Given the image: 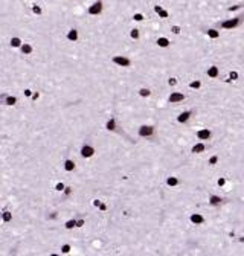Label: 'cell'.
<instances>
[{
    "mask_svg": "<svg viewBox=\"0 0 244 256\" xmlns=\"http://www.w3.org/2000/svg\"><path fill=\"white\" fill-rule=\"evenodd\" d=\"M203 149H204V145L200 142V143L194 145V148H192V152H194V154H198V152H201Z\"/></svg>",
    "mask_w": 244,
    "mask_h": 256,
    "instance_id": "obj_23",
    "label": "cell"
},
{
    "mask_svg": "<svg viewBox=\"0 0 244 256\" xmlns=\"http://www.w3.org/2000/svg\"><path fill=\"white\" fill-rule=\"evenodd\" d=\"M204 221V218L201 215H198V213H194V215H191V223L192 224H201Z\"/></svg>",
    "mask_w": 244,
    "mask_h": 256,
    "instance_id": "obj_15",
    "label": "cell"
},
{
    "mask_svg": "<svg viewBox=\"0 0 244 256\" xmlns=\"http://www.w3.org/2000/svg\"><path fill=\"white\" fill-rule=\"evenodd\" d=\"M72 227H76V221L75 220H69L66 223V229H72Z\"/></svg>",
    "mask_w": 244,
    "mask_h": 256,
    "instance_id": "obj_28",
    "label": "cell"
},
{
    "mask_svg": "<svg viewBox=\"0 0 244 256\" xmlns=\"http://www.w3.org/2000/svg\"><path fill=\"white\" fill-rule=\"evenodd\" d=\"M31 12L35 17H43L44 15V8H43V5L34 2V3H31Z\"/></svg>",
    "mask_w": 244,
    "mask_h": 256,
    "instance_id": "obj_4",
    "label": "cell"
},
{
    "mask_svg": "<svg viewBox=\"0 0 244 256\" xmlns=\"http://www.w3.org/2000/svg\"><path fill=\"white\" fill-rule=\"evenodd\" d=\"M2 220H3L5 223H9V221H12V212H9V210H5V212L2 213Z\"/></svg>",
    "mask_w": 244,
    "mask_h": 256,
    "instance_id": "obj_22",
    "label": "cell"
},
{
    "mask_svg": "<svg viewBox=\"0 0 244 256\" xmlns=\"http://www.w3.org/2000/svg\"><path fill=\"white\" fill-rule=\"evenodd\" d=\"M223 200L220 198V197H217V195H211L209 197V203L212 204V206H218V204H220Z\"/></svg>",
    "mask_w": 244,
    "mask_h": 256,
    "instance_id": "obj_21",
    "label": "cell"
},
{
    "mask_svg": "<svg viewBox=\"0 0 244 256\" xmlns=\"http://www.w3.org/2000/svg\"><path fill=\"white\" fill-rule=\"evenodd\" d=\"M66 40L67 43H78L80 41V29L78 28H69L66 31Z\"/></svg>",
    "mask_w": 244,
    "mask_h": 256,
    "instance_id": "obj_3",
    "label": "cell"
},
{
    "mask_svg": "<svg viewBox=\"0 0 244 256\" xmlns=\"http://www.w3.org/2000/svg\"><path fill=\"white\" fill-rule=\"evenodd\" d=\"M61 250H63L64 253H67V252L70 250V246H63V247H61Z\"/></svg>",
    "mask_w": 244,
    "mask_h": 256,
    "instance_id": "obj_37",
    "label": "cell"
},
{
    "mask_svg": "<svg viewBox=\"0 0 244 256\" xmlns=\"http://www.w3.org/2000/svg\"><path fill=\"white\" fill-rule=\"evenodd\" d=\"M58 2H61V0H58Z\"/></svg>",
    "mask_w": 244,
    "mask_h": 256,
    "instance_id": "obj_39",
    "label": "cell"
},
{
    "mask_svg": "<svg viewBox=\"0 0 244 256\" xmlns=\"http://www.w3.org/2000/svg\"><path fill=\"white\" fill-rule=\"evenodd\" d=\"M238 78V73L237 72H230V78H229V81H234V79H237Z\"/></svg>",
    "mask_w": 244,
    "mask_h": 256,
    "instance_id": "obj_32",
    "label": "cell"
},
{
    "mask_svg": "<svg viewBox=\"0 0 244 256\" xmlns=\"http://www.w3.org/2000/svg\"><path fill=\"white\" fill-rule=\"evenodd\" d=\"M191 114H192V111H183V113H180V116L177 118V122H180V124H185L189 118H191Z\"/></svg>",
    "mask_w": 244,
    "mask_h": 256,
    "instance_id": "obj_13",
    "label": "cell"
},
{
    "mask_svg": "<svg viewBox=\"0 0 244 256\" xmlns=\"http://www.w3.org/2000/svg\"><path fill=\"white\" fill-rule=\"evenodd\" d=\"M134 21H144V14H142V12H134V14H133V17H131Z\"/></svg>",
    "mask_w": 244,
    "mask_h": 256,
    "instance_id": "obj_24",
    "label": "cell"
},
{
    "mask_svg": "<svg viewBox=\"0 0 244 256\" xmlns=\"http://www.w3.org/2000/svg\"><path fill=\"white\" fill-rule=\"evenodd\" d=\"M23 44V40L20 35H12L9 38V47L11 49H20V46Z\"/></svg>",
    "mask_w": 244,
    "mask_h": 256,
    "instance_id": "obj_6",
    "label": "cell"
},
{
    "mask_svg": "<svg viewBox=\"0 0 244 256\" xmlns=\"http://www.w3.org/2000/svg\"><path fill=\"white\" fill-rule=\"evenodd\" d=\"M156 43H157L159 47H168V46H170V40H168L166 37H159Z\"/></svg>",
    "mask_w": 244,
    "mask_h": 256,
    "instance_id": "obj_14",
    "label": "cell"
},
{
    "mask_svg": "<svg viewBox=\"0 0 244 256\" xmlns=\"http://www.w3.org/2000/svg\"><path fill=\"white\" fill-rule=\"evenodd\" d=\"M24 95H26V96H31V90H24Z\"/></svg>",
    "mask_w": 244,
    "mask_h": 256,
    "instance_id": "obj_38",
    "label": "cell"
},
{
    "mask_svg": "<svg viewBox=\"0 0 244 256\" xmlns=\"http://www.w3.org/2000/svg\"><path fill=\"white\" fill-rule=\"evenodd\" d=\"M150 90H148V88H140V90H139V95L140 96H142V98H147V96H150Z\"/></svg>",
    "mask_w": 244,
    "mask_h": 256,
    "instance_id": "obj_27",
    "label": "cell"
},
{
    "mask_svg": "<svg viewBox=\"0 0 244 256\" xmlns=\"http://www.w3.org/2000/svg\"><path fill=\"white\" fill-rule=\"evenodd\" d=\"M154 134V128L150 127V125H142L139 128V136L140 137H150Z\"/></svg>",
    "mask_w": 244,
    "mask_h": 256,
    "instance_id": "obj_9",
    "label": "cell"
},
{
    "mask_svg": "<svg viewBox=\"0 0 244 256\" xmlns=\"http://www.w3.org/2000/svg\"><path fill=\"white\" fill-rule=\"evenodd\" d=\"M34 50H35V47H34L32 43H23L20 46V54L21 55H32Z\"/></svg>",
    "mask_w": 244,
    "mask_h": 256,
    "instance_id": "obj_7",
    "label": "cell"
},
{
    "mask_svg": "<svg viewBox=\"0 0 244 256\" xmlns=\"http://www.w3.org/2000/svg\"><path fill=\"white\" fill-rule=\"evenodd\" d=\"M208 35H209L211 38H218V37H220V32H218L217 29H209V31H208Z\"/></svg>",
    "mask_w": 244,
    "mask_h": 256,
    "instance_id": "obj_26",
    "label": "cell"
},
{
    "mask_svg": "<svg viewBox=\"0 0 244 256\" xmlns=\"http://www.w3.org/2000/svg\"><path fill=\"white\" fill-rule=\"evenodd\" d=\"M208 76H209V78H217V76H218V67H215V66L209 67L208 69Z\"/></svg>",
    "mask_w": 244,
    "mask_h": 256,
    "instance_id": "obj_20",
    "label": "cell"
},
{
    "mask_svg": "<svg viewBox=\"0 0 244 256\" xmlns=\"http://www.w3.org/2000/svg\"><path fill=\"white\" fill-rule=\"evenodd\" d=\"M243 20H244V14H241V15L232 18V20H224V21H221V23H220V28H223V29H234V28H238L240 24L243 23Z\"/></svg>",
    "mask_w": 244,
    "mask_h": 256,
    "instance_id": "obj_2",
    "label": "cell"
},
{
    "mask_svg": "<svg viewBox=\"0 0 244 256\" xmlns=\"http://www.w3.org/2000/svg\"><path fill=\"white\" fill-rule=\"evenodd\" d=\"M113 63H114V64H118V66H121V67H128V66L131 64V61H130V60L125 58V57H121V55L113 57Z\"/></svg>",
    "mask_w": 244,
    "mask_h": 256,
    "instance_id": "obj_8",
    "label": "cell"
},
{
    "mask_svg": "<svg viewBox=\"0 0 244 256\" xmlns=\"http://www.w3.org/2000/svg\"><path fill=\"white\" fill-rule=\"evenodd\" d=\"M189 87H191V88H200V87H201V82H200V81H194V82L189 84Z\"/></svg>",
    "mask_w": 244,
    "mask_h": 256,
    "instance_id": "obj_30",
    "label": "cell"
},
{
    "mask_svg": "<svg viewBox=\"0 0 244 256\" xmlns=\"http://www.w3.org/2000/svg\"><path fill=\"white\" fill-rule=\"evenodd\" d=\"M217 162H218V157H217V156H212V157L209 159V165H215Z\"/></svg>",
    "mask_w": 244,
    "mask_h": 256,
    "instance_id": "obj_33",
    "label": "cell"
},
{
    "mask_svg": "<svg viewBox=\"0 0 244 256\" xmlns=\"http://www.w3.org/2000/svg\"><path fill=\"white\" fill-rule=\"evenodd\" d=\"M211 136H212V133H211L209 130H200V131L197 133V137H198L200 140H208V139H211Z\"/></svg>",
    "mask_w": 244,
    "mask_h": 256,
    "instance_id": "obj_12",
    "label": "cell"
},
{
    "mask_svg": "<svg viewBox=\"0 0 244 256\" xmlns=\"http://www.w3.org/2000/svg\"><path fill=\"white\" fill-rule=\"evenodd\" d=\"M171 32L178 35V34H180V26H171Z\"/></svg>",
    "mask_w": 244,
    "mask_h": 256,
    "instance_id": "obj_31",
    "label": "cell"
},
{
    "mask_svg": "<svg viewBox=\"0 0 244 256\" xmlns=\"http://www.w3.org/2000/svg\"><path fill=\"white\" fill-rule=\"evenodd\" d=\"M55 189H57V191H64V185H63V183H57V185H55Z\"/></svg>",
    "mask_w": 244,
    "mask_h": 256,
    "instance_id": "obj_34",
    "label": "cell"
},
{
    "mask_svg": "<svg viewBox=\"0 0 244 256\" xmlns=\"http://www.w3.org/2000/svg\"><path fill=\"white\" fill-rule=\"evenodd\" d=\"M185 99V95H182V93H177V92H174V93H171V96H170V102L171 104H174V102H180V101H183Z\"/></svg>",
    "mask_w": 244,
    "mask_h": 256,
    "instance_id": "obj_11",
    "label": "cell"
},
{
    "mask_svg": "<svg viewBox=\"0 0 244 256\" xmlns=\"http://www.w3.org/2000/svg\"><path fill=\"white\" fill-rule=\"evenodd\" d=\"M15 104H17V98L9 96V95L5 96V105H15Z\"/></svg>",
    "mask_w": 244,
    "mask_h": 256,
    "instance_id": "obj_18",
    "label": "cell"
},
{
    "mask_svg": "<svg viewBox=\"0 0 244 256\" xmlns=\"http://www.w3.org/2000/svg\"><path fill=\"white\" fill-rule=\"evenodd\" d=\"M153 9H154V12H156V14L159 15V18H168V17H170L168 11L163 9L160 5H154V6H153Z\"/></svg>",
    "mask_w": 244,
    "mask_h": 256,
    "instance_id": "obj_10",
    "label": "cell"
},
{
    "mask_svg": "<svg viewBox=\"0 0 244 256\" xmlns=\"http://www.w3.org/2000/svg\"><path fill=\"white\" fill-rule=\"evenodd\" d=\"M104 2L102 0H95V2H92V5L87 6V15L88 17H99L102 15V12H104Z\"/></svg>",
    "mask_w": 244,
    "mask_h": 256,
    "instance_id": "obj_1",
    "label": "cell"
},
{
    "mask_svg": "<svg viewBox=\"0 0 244 256\" xmlns=\"http://www.w3.org/2000/svg\"><path fill=\"white\" fill-rule=\"evenodd\" d=\"M168 84H170V85H175V84H177V79H175V78H170Z\"/></svg>",
    "mask_w": 244,
    "mask_h": 256,
    "instance_id": "obj_35",
    "label": "cell"
},
{
    "mask_svg": "<svg viewBox=\"0 0 244 256\" xmlns=\"http://www.w3.org/2000/svg\"><path fill=\"white\" fill-rule=\"evenodd\" d=\"M241 8H244V5L241 3V5H234V6H230L229 8V11L230 12H234V11H238V9H241Z\"/></svg>",
    "mask_w": 244,
    "mask_h": 256,
    "instance_id": "obj_29",
    "label": "cell"
},
{
    "mask_svg": "<svg viewBox=\"0 0 244 256\" xmlns=\"http://www.w3.org/2000/svg\"><path fill=\"white\" fill-rule=\"evenodd\" d=\"M81 156L83 157H86V159H90V157H93L95 156V148L93 146H90V145H83V148H81Z\"/></svg>",
    "mask_w": 244,
    "mask_h": 256,
    "instance_id": "obj_5",
    "label": "cell"
},
{
    "mask_svg": "<svg viewBox=\"0 0 244 256\" xmlns=\"http://www.w3.org/2000/svg\"><path fill=\"white\" fill-rule=\"evenodd\" d=\"M130 38H131V40H139V38H140V31L137 28H133L130 31Z\"/></svg>",
    "mask_w": 244,
    "mask_h": 256,
    "instance_id": "obj_19",
    "label": "cell"
},
{
    "mask_svg": "<svg viewBox=\"0 0 244 256\" xmlns=\"http://www.w3.org/2000/svg\"><path fill=\"white\" fill-rule=\"evenodd\" d=\"M224 185H226L224 178H218V186H224Z\"/></svg>",
    "mask_w": 244,
    "mask_h": 256,
    "instance_id": "obj_36",
    "label": "cell"
},
{
    "mask_svg": "<svg viewBox=\"0 0 244 256\" xmlns=\"http://www.w3.org/2000/svg\"><path fill=\"white\" fill-rule=\"evenodd\" d=\"M166 185L171 186V188H172V186H177V185H178V180H177L175 177H170L168 180H166Z\"/></svg>",
    "mask_w": 244,
    "mask_h": 256,
    "instance_id": "obj_25",
    "label": "cell"
},
{
    "mask_svg": "<svg viewBox=\"0 0 244 256\" xmlns=\"http://www.w3.org/2000/svg\"><path fill=\"white\" fill-rule=\"evenodd\" d=\"M105 128H107L108 131H114V130H116V119H114V118L108 119L107 124H105Z\"/></svg>",
    "mask_w": 244,
    "mask_h": 256,
    "instance_id": "obj_16",
    "label": "cell"
},
{
    "mask_svg": "<svg viewBox=\"0 0 244 256\" xmlns=\"http://www.w3.org/2000/svg\"><path fill=\"white\" fill-rule=\"evenodd\" d=\"M64 169H66L67 172H72L75 169V162L70 160V159H67L66 162H64Z\"/></svg>",
    "mask_w": 244,
    "mask_h": 256,
    "instance_id": "obj_17",
    "label": "cell"
}]
</instances>
